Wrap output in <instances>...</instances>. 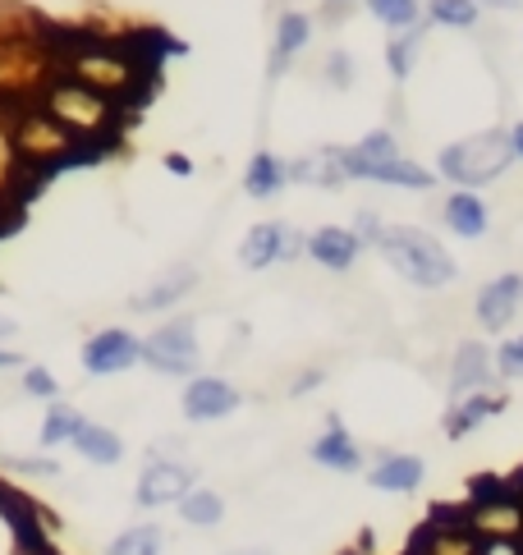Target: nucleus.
Returning <instances> with one entry per match:
<instances>
[{"instance_id":"f257e3e1","label":"nucleus","mask_w":523,"mask_h":555,"mask_svg":"<svg viewBox=\"0 0 523 555\" xmlns=\"http://www.w3.org/2000/svg\"><path fill=\"white\" fill-rule=\"evenodd\" d=\"M377 253L399 281L422 289V294H441L459 281L455 253L422 225H391L386 221V230H381V240H377Z\"/></svg>"},{"instance_id":"f03ea898","label":"nucleus","mask_w":523,"mask_h":555,"mask_svg":"<svg viewBox=\"0 0 523 555\" xmlns=\"http://www.w3.org/2000/svg\"><path fill=\"white\" fill-rule=\"evenodd\" d=\"M514 166V147H510V129H477L469 138H455L436 152V175L450 189H492L510 175Z\"/></svg>"},{"instance_id":"7ed1b4c3","label":"nucleus","mask_w":523,"mask_h":555,"mask_svg":"<svg viewBox=\"0 0 523 555\" xmlns=\"http://www.w3.org/2000/svg\"><path fill=\"white\" fill-rule=\"evenodd\" d=\"M143 367L156 372V376H170V382H179V376H197V367H203V340H197V317L189 312H170L161 326H152L143 335Z\"/></svg>"},{"instance_id":"20e7f679","label":"nucleus","mask_w":523,"mask_h":555,"mask_svg":"<svg viewBox=\"0 0 523 555\" xmlns=\"http://www.w3.org/2000/svg\"><path fill=\"white\" fill-rule=\"evenodd\" d=\"M42 111L51 115L60 129H69L78 143H84V138H102V133H111L115 96L97 92V88H88V83H78V78H65V83H55V88L47 92Z\"/></svg>"},{"instance_id":"39448f33","label":"nucleus","mask_w":523,"mask_h":555,"mask_svg":"<svg viewBox=\"0 0 523 555\" xmlns=\"http://www.w3.org/2000/svg\"><path fill=\"white\" fill-rule=\"evenodd\" d=\"M308 257V234L290 221H257L239 240V267L244 271H271Z\"/></svg>"},{"instance_id":"423d86ee","label":"nucleus","mask_w":523,"mask_h":555,"mask_svg":"<svg viewBox=\"0 0 523 555\" xmlns=\"http://www.w3.org/2000/svg\"><path fill=\"white\" fill-rule=\"evenodd\" d=\"M78 363L92 382H111V376H125L143 363V335H133L129 326H102L92 331L84 349H78Z\"/></svg>"},{"instance_id":"0eeeda50","label":"nucleus","mask_w":523,"mask_h":555,"mask_svg":"<svg viewBox=\"0 0 523 555\" xmlns=\"http://www.w3.org/2000/svg\"><path fill=\"white\" fill-rule=\"evenodd\" d=\"M239 404H244L239 386L216 372H197L184 382V390H179V413H184V423H193V427L226 423L230 413H239Z\"/></svg>"},{"instance_id":"6e6552de","label":"nucleus","mask_w":523,"mask_h":555,"mask_svg":"<svg viewBox=\"0 0 523 555\" xmlns=\"http://www.w3.org/2000/svg\"><path fill=\"white\" fill-rule=\"evenodd\" d=\"M193 487H197V468L189 460H161V454H152L133 482V505L138 509H166V505L184 501Z\"/></svg>"},{"instance_id":"1a4fd4ad","label":"nucleus","mask_w":523,"mask_h":555,"mask_svg":"<svg viewBox=\"0 0 523 555\" xmlns=\"http://www.w3.org/2000/svg\"><path fill=\"white\" fill-rule=\"evenodd\" d=\"M523 312V271H500L473 294V322L487 335H510Z\"/></svg>"},{"instance_id":"9d476101","label":"nucleus","mask_w":523,"mask_h":555,"mask_svg":"<svg viewBox=\"0 0 523 555\" xmlns=\"http://www.w3.org/2000/svg\"><path fill=\"white\" fill-rule=\"evenodd\" d=\"M496 376V349L487 340H459L450 353V400H464L473 390H492Z\"/></svg>"},{"instance_id":"9b49d317","label":"nucleus","mask_w":523,"mask_h":555,"mask_svg":"<svg viewBox=\"0 0 523 555\" xmlns=\"http://www.w3.org/2000/svg\"><path fill=\"white\" fill-rule=\"evenodd\" d=\"M368 253V244L354 234V225H317L308 234V262L321 271H335L345 275L358 267V257Z\"/></svg>"},{"instance_id":"f8f14e48","label":"nucleus","mask_w":523,"mask_h":555,"mask_svg":"<svg viewBox=\"0 0 523 555\" xmlns=\"http://www.w3.org/2000/svg\"><path fill=\"white\" fill-rule=\"evenodd\" d=\"M441 225H446L455 240H487L492 234V207L487 197L473 193V189H450L446 197H441Z\"/></svg>"},{"instance_id":"ddd939ff","label":"nucleus","mask_w":523,"mask_h":555,"mask_svg":"<svg viewBox=\"0 0 523 555\" xmlns=\"http://www.w3.org/2000/svg\"><path fill=\"white\" fill-rule=\"evenodd\" d=\"M506 409H510V395L500 386L473 390V395H464V400H450L446 418H441V431H446L450 441H464V436H473L482 423H492L496 413H506Z\"/></svg>"},{"instance_id":"4468645a","label":"nucleus","mask_w":523,"mask_h":555,"mask_svg":"<svg viewBox=\"0 0 523 555\" xmlns=\"http://www.w3.org/2000/svg\"><path fill=\"white\" fill-rule=\"evenodd\" d=\"M193 289H197V271L193 267H175V271L161 275V281L138 289L129 299V308L143 312V317H170V312H179V304H184Z\"/></svg>"},{"instance_id":"2eb2a0df","label":"nucleus","mask_w":523,"mask_h":555,"mask_svg":"<svg viewBox=\"0 0 523 555\" xmlns=\"http://www.w3.org/2000/svg\"><path fill=\"white\" fill-rule=\"evenodd\" d=\"M422 478H428V464H422L418 454H405V450L377 454V464L368 468V487L386 491V495H409L422 487Z\"/></svg>"},{"instance_id":"dca6fc26","label":"nucleus","mask_w":523,"mask_h":555,"mask_svg":"<svg viewBox=\"0 0 523 555\" xmlns=\"http://www.w3.org/2000/svg\"><path fill=\"white\" fill-rule=\"evenodd\" d=\"M312 33H317V24H312V14H304V10H285L276 18V33H271V78H280L298 61V55L312 47Z\"/></svg>"},{"instance_id":"f3484780","label":"nucleus","mask_w":523,"mask_h":555,"mask_svg":"<svg viewBox=\"0 0 523 555\" xmlns=\"http://www.w3.org/2000/svg\"><path fill=\"white\" fill-rule=\"evenodd\" d=\"M308 454H312V464L317 468H331V473H363V446L354 441V436L345 431V423L340 418H331L327 423V431L317 436V441L308 446Z\"/></svg>"},{"instance_id":"a211bd4d","label":"nucleus","mask_w":523,"mask_h":555,"mask_svg":"<svg viewBox=\"0 0 523 555\" xmlns=\"http://www.w3.org/2000/svg\"><path fill=\"white\" fill-rule=\"evenodd\" d=\"M69 450H74L84 464H92V468H115V464H125V436H119L111 423H97V418L84 423V431L74 436Z\"/></svg>"},{"instance_id":"6ab92c4d","label":"nucleus","mask_w":523,"mask_h":555,"mask_svg":"<svg viewBox=\"0 0 523 555\" xmlns=\"http://www.w3.org/2000/svg\"><path fill=\"white\" fill-rule=\"evenodd\" d=\"M290 189V162L280 152H253V162L244 170V193L253 197V203H271V197H280Z\"/></svg>"},{"instance_id":"aec40b11","label":"nucleus","mask_w":523,"mask_h":555,"mask_svg":"<svg viewBox=\"0 0 523 555\" xmlns=\"http://www.w3.org/2000/svg\"><path fill=\"white\" fill-rule=\"evenodd\" d=\"M363 184H381V189H399V193H432L441 184V175L428 170L422 162H409V156H395V162H381L363 175Z\"/></svg>"},{"instance_id":"412c9836","label":"nucleus","mask_w":523,"mask_h":555,"mask_svg":"<svg viewBox=\"0 0 523 555\" xmlns=\"http://www.w3.org/2000/svg\"><path fill=\"white\" fill-rule=\"evenodd\" d=\"M84 423H88L84 409L69 404V400H55V404H47V413H42V427H37V446H42V450L74 446V436L84 431Z\"/></svg>"},{"instance_id":"4be33fe9","label":"nucleus","mask_w":523,"mask_h":555,"mask_svg":"<svg viewBox=\"0 0 523 555\" xmlns=\"http://www.w3.org/2000/svg\"><path fill=\"white\" fill-rule=\"evenodd\" d=\"M175 509H179V524H189L197 532L226 524V495H220L216 487H193Z\"/></svg>"},{"instance_id":"5701e85b","label":"nucleus","mask_w":523,"mask_h":555,"mask_svg":"<svg viewBox=\"0 0 523 555\" xmlns=\"http://www.w3.org/2000/svg\"><path fill=\"white\" fill-rule=\"evenodd\" d=\"M363 10H368L391 37H395V33H409V28H418V24H428V10H422V0H363Z\"/></svg>"},{"instance_id":"b1692460","label":"nucleus","mask_w":523,"mask_h":555,"mask_svg":"<svg viewBox=\"0 0 523 555\" xmlns=\"http://www.w3.org/2000/svg\"><path fill=\"white\" fill-rule=\"evenodd\" d=\"M422 10H428L432 28H446V33H473L482 18L477 0H422Z\"/></svg>"},{"instance_id":"393cba45","label":"nucleus","mask_w":523,"mask_h":555,"mask_svg":"<svg viewBox=\"0 0 523 555\" xmlns=\"http://www.w3.org/2000/svg\"><path fill=\"white\" fill-rule=\"evenodd\" d=\"M166 551V528L161 524H129L106 542V555H161Z\"/></svg>"},{"instance_id":"a878e982","label":"nucleus","mask_w":523,"mask_h":555,"mask_svg":"<svg viewBox=\"0 0 523 555\" xmlns=\"http://www.w3.org/2000/svg\"><path fill=\"white\" fill-rule=\"evenodd\" d=\"M422 42H428V24H418L409 33H395L391 42H386V69H391L395 83H405V78L413 74L418 55H422Z\"/></svg>"},{"instance_id":"bb28decb","label":"nucleus","mask_w":523,"mask_h":555,"mask_svg":"<svg viewBox=\"0 0 523 555\" xmlns=\"http://www.w3.org/2000/svg\"><path fill=\"white\" fill-rule=\"evenodd\" d=\"M0 468L18 473V478H37V482H55L60 464L47 460V454H0Z\"/></svg>"},{"instance_id":"cd10ccee","label":"nucleus","mask_w":523,"mask_h":555,"mask_svg":"<svg viewBox=\"0 0 523 555\" xmlns=\"http://www.w3.org/2000/svg\"><path fill=\"white\" fill-rule=\"evenodd\" d=\"M18 386H24L28 400H42V404H55L60 400V382H55V372L42 367V363H28L24 372H18Z\"/></svg>"},{"instance_id":"c85d7f7f","label":"nucleus","mask_w":523,"mask_h":555,"mask_svg":"<svg viewBox=\"0 0 523 555\" xmlns=\"http://www.w3.org/2000/svg\"><path fill=\"white\" fill-rule=\"evenodd\" d=\"M496 376H500V382H523V331L500 335V345H496Z\"/></svg>"},{"instance_id":"c756f323","label":"nucleus","mask_w":523,"mask_h":555,"mask_svg":"<svg viewBox=\"0 0 523 555\" xmlns=\"http://www.w3.org/2000/svg\"><path fill=\"white\" fill-rule=\"evenodd\" d=\"M354 78H358V69H354V55L349 51H327V61H321V83L327 88H335V92H345V88H354Z\"/></svg>"},{"instance_id":"7c9ffc66","label":"nucleus","mask_w":523,"mask_h":555,"mask_svg":"<svg viewBox=\"0 0 523 555\" xmlns=\"http://www.w3.org/2000/svg\"><path fill=\"white\" fill-rule=\"evenodd\" d=\"M381 230H386V221H381L377 207H358V211H354V234H358V240H363L368 248H377Z\"/></svg>"},{"instance_id":"2f4dec72","label":"nucleus","mask_w":523,"mask_h":555,"mask_svg":"<svg viewBox=\"0 0 523 555\" xmlns=\"http://www.w3.org/2000/svg\"><path fill=\"white\" fill-rule=\"evenodd\" d=\"M321 382H327V372H321V367H308V372H298V376H294L290 395H308V390H317Z\"/></svg>"},{"instance_id":"473e14b6","label":"nucleus","mask_w":523,"mask_h":555,"mask_svg":"<svg viewBox=\"0 0 523 555\" xmlns=\"http://www.w3.org/2000/svg\"><path fill=\"white\" fill-rule=\"evenodd\" d=\"M166 170H175L179 180H189V175H193V162H189V156H179V152H166Z\"/></svg>"},{"instance_id":"72a5a7b5","label":"nucleus","mask_w":523,"mask_h":555,"mask_svg":"<svg viewBox=\"0 0 523 555\" xmlns=\"http://www.w3.org/2000/svg\"><path fill=\"white\" fill-rule=\"evenodd\" d=\"M28 363H24V353H14V349H5L0 345V372H24Z\"/></svg>"},{"instance_id":"f704fd0d","label":"nucleus","mask_w":523,"mask_h":555,"mask_svg":"<svg viewBox=\"0 0 523 555\" xmlns=\"http://www.w3.org/2000/svg\"><path fill=\"white\" fill-rule=\"evenodd\" d=\"M14 166V138L10 129H0V170H10Z\"/></svg>"},{"instance_id":"c9c22d12","label":"nucleus","mask_w":523,"mask_h":555,"mask_svg":"<svg viewBox=\"0 0 523 555\" xmlns=\"http://www.w3.org/2000/svg\"><path fill=\"white\" fill-rule=\"evenodd\" d=\"M482 10H496V14H514V10H523V0H477Z\"/></svg>"},{"instance_id":"e433bc0d","label":"nucleus","mask_w":523,"mask_h":555,"mask_svg":"<svg viewBox=\"0 0 523 555\" xmlns=\"http://www.w3.org/2000/svg\"><path fill=\"white\" fill-rule=\"evenodd\" d=\"M10 340H18V322L14 317H0V345L10 349Z\"/></svg>"},{"instance_id":"4c0bfd02","label":"nucleus","mask_w":523,"mask_h":555,"mask_svg":"<svg viewBox=\"0 0 523 555\" xmlns=\"http://www.w3.org/2000/svg\"><path fill=\"white\" fill-rule=\"evenodd\" d=\"M510 147H514V162H523V120L510 125Z\"/></svg>"},{"instance_id":"58836bf2","label":"nucleus","mask_w":523,"mask_h":555,"mask_svg":"<svg viewBox=\"0 0 523 555\" xmlns=\"http://www.w3.org/2000/svg\"><path fill=\"white\" fill-rule=\"evenodd\" d=\"M230 555H271V551H253V546H244V551H230Z\"/></svg>"},{"instance_id":"ea45409f","label":"nucleus","mask_w":523,"mask_h":555,"mask_svg":"<svg viewBox=\"0 0 523 555\" xmlns=\"http://www.w3.org/2000/svg\"><path fill=\"white\" fill-rule=\"evenodd\" d=\"M331 5H349V0H331Z\"/></svg>"}]
</instances>
